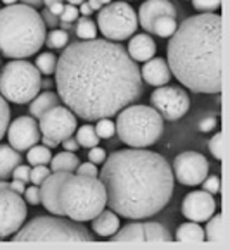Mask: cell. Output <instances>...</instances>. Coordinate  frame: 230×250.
<instances>
[{
  "label": "cell",
  "mask_w": 230,
  "mask_h": 250,
  "mask_svg": "<svg viewBox=\"0 0 230 250\" xmlns=\"http://www.w3.org/2000/svg\"><path fill=\"white\" fill-rule=\"evenodd\" d=\"M59 197L64 216L78 223L92 221L108 204L106 187L102 181L97 180V176L73 173L61 185Z\"/></svg>",
  "instance_id": "cell-5"
},
{
  "label": "cell",
  "mask_w": 230,
  "mask_h": 250,
  "mask_svg": "<svg viewBox=\"0 0 230 250\" xmlns=\"http://www.w3.org/2000/svg\"><path fill=\"white\" fill-rule=\"evenodd\" d=\"M69 42V35L64 30H52L45 37V45L48 48H64Z\"/></svg>",
  "instance_id": "cell-32"
},
{
  "label": "cell",
  "mask_w": 230,
  "mask_h": 250,
  "mask_svg": "<svg viewBox=\"0 0 230 250\" xmlns=\"http://www.w3.org/2000/svg\"><path fill=\"white\" fill-rule=\"evenodd\" d=\"M40 140H42V144H44L45 147H48V148H56L57 145H59L56 140H52V138H48V136H42Z\"/></svg>",
  "instance_id": "cell-49"
},
{
  "label": "cell",
  "mask_w": 230,
  "mask_h": 250,
  "mask_svg": "<svg viewBox=\"0 0 230 250\" xmlns=\"http://www.w3.org/2000/svg\"><path fill=\"white\" fill-rule=\"evenodd\" d=\"M50 86H52V81H50V80H44V81H42V88L48 90Z\"/></svg>",
  "instance_id": "cell-54"
},
{
  "label": "cell",
  "mask_w": 230,
  "mask_h": 250,
  "mask_svg": "<svg viewBox=\"0 0 230 250\" xmlns=\"http://www.w3.org/2000/svg\"><path fill=\"white\" fill-rule=\"evenodd\" d=\"M116 116L115 126L119 140L132 148L151 147L163 135V118L154 107L130 104Z\"/></svg>",
  "instance_id": "cell-6"
},
{
  "label": "cell",
  "mask_w": 230,
  "mask_h": 250,
  "mask_svg": "<svg viewBox=\"0 0 230 250\" xmlns=\"http://www.w3.org/2000/svg\"><path fill=\"white\" fill-rule=\"evenodd\" d=\"M5 133H7L9 145L18 152L30 150L42 138L40 126H38L37 119L31 118V116H19L18 119L9 123Z\"/></svg>",
  "instance_id": "cell-15"
},
{
  "label": "cell",
  "mask_w": 230,
  "mask_h": 250,
  "mask_svg": "<svg viewBox=\"0 0 230 250\" xmlns=\"http://www.w3.org/2000/svg\"><path fill=\"white\" fill-rule=\"evenodd\" d=\"M12 242H59V243H78L93 242L89 228L82 223L63 217L38 216L28 225L21 226L11 236Z\"/></svg>",
  "instance_id": "cell-7"
},
{
  "label": "cell",
  "mask_w": 230,
  "mask_h": 250,
  "mask_svg": "<svg viewBox=\"0 0 230 250\" xmlns=\"http://www.w3.org/2000/svg\"><path fill=\"white\" fill-rule=\"evenodd\" d=\"M80 164L78 155L74 152H61V154L54 155L52 161H50V169L52 173H57V171H64V173H74L76 167Z\"/></svg>",
  "instance_id": "cell-25"
},
{
  "label": "cell",
  "mask_w": 230,
  "mask_h": 250,
  "mask_svg": "<svg viewBox=\"0 0 230 250\" xmlns=\"http://www.w3.org/2000/svg\"><path fill=\"white\" fill-rule=\"evenodd\" d=\"M106 150L104 148H100V147H92L90 148V152H89V161L92 162V164H104V161H106Z\"/></svg>",
  "instance_id": "cell-42"
},
{
  "label": "cell",
  "mask_w": 230,
  "mask_h": 250,
  "mask_svg": "<svg viewBox=\"0 0 230 250\" xmlns=\"http://www.w3.org/2000/svg\"><path fill=\"white\" fill-rule=\"evenodd\" d=\"M216 128V118H204L203 121L199 123V129L203 133H206V131H211V129H215Z\"/></svg>",
  "instance_id": "cell-44"
},
{
  "label": "cell",
  "mask_w": 230,
  "mask_h": 250,
  "mask_svg": "<svg viewBox=\"0 0 230 250\" xmlns=\"http://www.w3.org/2000/svg\"><path fill=\"white\" fill-rule=\"evenodd\" d=\"M0 240H2V238H0Z\"/></svg>",
  "instance_id": "cell-59"
},
{
  "label": "cell",
  "mask_w": 230,
  "mask_h": 250,
  "mask_svg": "<svg viewBox=\"0 0 230 250\" xmlns=\"http://www.w3.org/2000/svg\"><path fill=\"white\" fill-rule=\"evenodd\" d=\"M30 174H31V167H30V166L19 164L18 167L12 171L11 176L14 178V180H21L23 183H30Z\"/></svg>",
  "instance_id": "cell-39"
},
{
  "label": "cell",
  "mask_w": 230,
  "mask_h": 250,
  "mask_svg": "<svg viewBox=\"0 0 230 250\" xmlns=\"http://www.w3.org/2000/svg\"><path fill=\"white\" fill-rule=\"evenodd\" d=\"M78 16H80L78 7L68 4V5H64V11L59 18H61V21H64V22H74L76 19H78Z\"/></svg>",
  "instance_id": "cell-40"
},
{
  "label": "cell",
  "mask_w": 230,
  "mask_h": 250,
  "mask_svg": "<svg viewBox=\"0 0 230 250\" xmlns=\"http://www.w3.org/2000/svg\"><path fill=\"white\" fill-rule=\"evenodd\" d=\"M24 199H26L28 204L31 206H38L40 204V188L37 185H31L24 190Z\"/></svg>",
  "instance_id": "cell-41"
},
{
  "label": "cell",
  "mask_w": 230,
  "mask_h": 250,
  "mask_svg": "<svg viewBox=\"0 0 230 250\" xmlns=\"http://www.w3.org/2000/svg\"><path fill=\"white\" fill-rule=\"evenodd\" d=\"M42 88L40 71L28 61L14 59L0 71V95L12 104H28Z\"/></svg>",
  "instance_id": "cell-8"
},
{
  "label": "cell",
  "mask_w": 230,
  "mask_h": 250,
  "mask_svg": "<svg viewBox=\"0 0 230 250\" xmlns=\"http://www.w3.org/2000/svg\"><path fill=\"white\" fill-rule=\"evenodd\" d=\"M57 95L85 121L113 118L144 93L140 67L116 42L93 38L66 45L56 66Z\"/></svg>",
  "instance_id": "cell-1"
},
{
  "label": "cell",
  "mask_w": 230,
  "mask_h": 250,
  "mask_svg": "<svg viewBox=\"0 0 230 250\" xmlns=\"http://www.w3.org/2000/svg\"><path fill=\"white\" fill-rule=\"evenodd\" d=\"M63 147H64V150H68V152H76L80 145H78V142H76V138L68 136V138H64L63 140Z\"/></svg>",
  "instance_id": "cell-46"
},
{
  "label": "cell",
  "mask_w": 230,
  "mask_h": 250,
  "mask_svg": "<svg viewBox=\"0 0 230 250\" xmlns=\"http://www.w3.org/2000/svg\"><path fill=\"white\" fill-rule=\"evenodd\" d=\"M71 173H64V171H57V173H50L45 181L40 185V204L54 216H64V209L61 206V185L64 183Z\"/></svg>",
  "instance_id": "cell-17"
},
{
  "label": "cell",
  "mask_w": 230,
  "mask_h": 250,
  "mask_svg": "<svg viewBox=\"0 0 230 250\" xmlns=\"http://www.w3.org/2000/svg\"><path fill=\"white\" fill-rule=\"evenodd\" d=\"M42 19H44V22H45V26H52V28H54V26H57V24H59V21H57V16H54L52 14V12H50V11H48V9H45V11L44 12H42Z\"/></svg>",
  "instance_id": "cell-45"
},
{
  "label": "cell",
  "mask_w": 230,
  "mask_h": 250,
  "mask_svg": "<svg viewBox=\"0 0 230 250\" xmlns=\"http://www.w3.org/2000/svg\"><path fill=\"white\" fill-rule=\"evenodd\" d=\"M140 76H142V81H145L147 85L163 86V85H166V83H170L171 71L164 59H161V57H152V59L145 61V64L140 67Z\"/></svg>",
  "instance_id": "cell-19"
},
{
  "label": "cell",
  "mask_w": 230,
  "mask_h": 250,
  "mask_svg": "<svg viewBox=\"0 0 230 250\" xmlns=\"http://www.w3.org/2000/svg\"><path fill=\"white\" fill-rule=\"evenodd\" d=\"M204 242L227 245V229L222 214H216V216L213 214L208 219V225H206V229H204Z\"/></svg>",
  "instance_id": "cell-24"
},
{
  "label": "cell",
  "mask_w": 230,
  "mask_h": 250,
  "mask_svg": "<svg viewBox=\"0 0 230 250\" xmlns=\"http://www.w3.org/2000/svg\"><path fill=\"white\" fill-rule=\"evenodd\" d=\"M97 26H99L100 33L104 35L108 40L123 42L137 31V12L134 11V7L128 2H123V0L111 2L99 11Z\"/></svg>",
  "instance_id": "cell-9"
},
{
  "label": "cell",
  "mask_w": 230,
  "mask_h": 250,
  "mask_svg": "<svg viewBox=\"0 0 230 250\" xmlns=\"http://www.w3.org/2000/svg\"><path fill=\"white\" fill-rule=\"evenodd\" d=\"M24 5H30V7H38V5H42V0H21Z\"/></svg>",
  "instance_id": "cell-52"
},
{
  "label": "cell",
  "mask_w": 230,
  "mask_h": 250,
  "mask_svg": "<svg viewBox=\"0 0 230 250\" xmlns=\"http://www.w3.org/2000/svg\"><path fill=\"white\" fill-rule=\"evenodd\" d=\"M28 207L11 188H0V238L12 236L26 221Z\"/></svg>",
  "instance_id": "cell-11"
},
{
  "label": "cell",
  "mask_w": 230,
  "mask_h": 250,
  "mask_svg": "<svg viewBox=\"0 0 230 250\" xmlns=\"http://www.w3.org/2000/svg\"><path fill=\"white\" fill-rule=\"evenodd\" d=\"M128 55L135 62H145V61L152 59L156 54V43L149 37L147 33L135 35L130 42H128Z\"/></svg>",
  "instance_id": "cell-20"
},
{
  "label": "cell",
  "mask_w": 230,
  "mask_h": 250,
  "mask_svg": "<svg viewBox=\"0 0 230 250\" xmlns=\"http://www.w3.org/2000/svg\"><path fill=\"white\" fill-rule=\"evenodd\" d=\"M61 28H63L64 31L69 30V28H71V22H64V21H61Z\"/></svg>",
  "instance_id": "cell-56"
},
{
  "label": "cell",
  "mask_w": 230,
  "mask_h": 250,
  "mask_svg": "<svg viewBox=\"0 0 230 250\" xmlns=\"http://www.w3.org/2000/svg\"><path fill=\"white\" fill-rule=\"evenodd\" d=\"M223 150H225V144H223V133L218 131L211 140H209V152L213 154V157L222 161L223 159Z\"/></svg>",
  "instance_id": "cell-35"
},
{
  "label": "cell",
  "mask_w": 230,
  "mask_h": 250,
  "mask_svg": "<svg viewBox=\"0 0 230 250\" xmlns=\"http://www.w3.org/2000/svg\"><path fill=\"white\" fill-rule=\"evenodd\" d=\"M61 105V99L57 93L54 92H44L40 95H37L30 104V114L31 118H38L40 119L45 112H48L54 107Z\"/></svg>",
  "instance_id": "cell-23"
},
{
  "label": "cell",
  "mask_w": 230,
  "mask_h": 250,
  "mask_svg": "<svg viewBox=\"0 0 230 250\" xmlns=\"http://www.w3.org/2000/svg\"><path fill=\"white\" fill-rule=\"evenodd\" d=\"M111 242H171L173 236L161 223H130L109 236Z\"/></svg>",
  "instance_id": "cell-14"
},
{
  "label": "cell",
  "mask_w": 230,
  "mask_h": 250,
  "mask_svg": "<svg viewBox=\"0 0 230 250\" xmlns=\"http://www.w3.org/2000/svg\"><path fill=\"white\" fill-rule=\"evenodd\" d=\"M76 174H83V176H99V171H97L95 164L92 162H85V164H78L76 167Z\"/></svg>",
  "instance_id": "cell-43"
},
{
  "label": "cell",
  "mask_w": 230,
  "mask_h": 250,
  "mask_svg": "<svg viewBox=\"0 0 230 250\" xmlns=\"http://www.w3.org/2000/svg\"><path fill=\"white\" fill-rule=\"evenodd\" d=\"M48 174H50V169H48L47 166H35L33 169H31V174H30V183L40 187Z\"/></svg>",
  "instance_id": "cell-37"
},
{
  "label": "cell",
  "mask_w": 230,
  "mask_h": 250,
  "mask_svg": "<svg viewBox=\"0 0 230 250\" xmlns=\"http://www.w3.org/2000/svg\"><path fill=\"white\" fill-rule=\"evenodd\" d=\"M173 176L180 185L197 187L209 173V162L203 154L194 150H187L178 154L173 162Z\"/></svg>",
  "instance_id": "cell-12"
},
{
  "label": "cell",
  "mask_w": 230,
  "mask_h": 250,
  "mask_svg": "<svg viewBox=\"0 0 230 250\" xmlns=\"http://www.w3.org/2000/svg\"><path fill=\"white\" fill-rule=\"evenodd\" d=\"M38 126L42 135L61 144L64 138L73 136L76 131V116L66 105H57L42 116Z\"/></svg>",
  "instance_id": "cell-13"
},
{
  "label": "cell",
  "mask_w": 230,
  "mask_h": 250,
  "mask_svg": "<svg viewBox=\"0 0 230 250\" xmlns=\"http://www.w3.org/2000/svg\"><path fill=\"white\" fill-rule=\"evenodd\" d=\"M80 14L82 16H85V18H89L90 14H92V7H90L89 4H87V2H83V4H80Z\"/></svg>",
  "instance_id": "cell-50"
},
{
  "label": "cell",
  "mask_w": 230,
  "mask_h": 250,
  "mask_svg": "<svg viewBox=\"0 0 230 250\" xmlns=\"http://www.w3.org/2000/svg\"><path fill=\"white\" fill-rule=\"evenodd\" d=\"M37 69L40 71V74L45 76H50L52 73H56V66H57V57L50 52H44L37 57V62H35Z\"/></svg>",
  "instance_id": "cell-31"
},
{
  "label": "cell",
  "mask_w": 230,
  "mask_h": 250,
  "mask_svg": "<svg viewBox=\"0 0 230 250\" xmlns=\"http://www.w3.org/2000/svg\"><path fill=\"white\" fill-rule=\"evenodd\" d=\"M216 204L211 193L204 190L190 191L182 202V214L194 223H204L215 214Z\"/></svg>",
  "instance_id": "cell-16"
},
{
  "label": "cell",
  "mask_w": 230,
  "mask_h": 250,
  "mask_svg": "<svg viewBox=\"0 0 230 250\" xmlns=\"http://www.w3.org/2000/svg\"><path fill=\"white\" fill-rule=\"evenodd\" d=\"M87 4L92 7V11H100L102 9V4H100V0H87Z\"/></svg>",
  "instance_id": "cell-51"
},
{
  "label": "cell",
  "mask_w": 230,
  "mask_h": 250,
  "mask_svg": "<svg viewBox=\"0 0 230 250\" xmlns=\"http://www.w3.org/2000/svg\"><path fill=\"white\" fill-rule=\"evenodd\" d=\"M9 121H11V109H9L7 100L0 95V140L4 138L5 131H7Z\"/></svg>",
  "instance_id": "cell-34"
},
{
  "label": "cell",
  "mask_w": 230,
  "mask_h": 250,
  "mask_svg": "<svg viewBox=\"0 0 230 250\" xmlns=\"http://www.w3.org/2000/svg\"><path fill=\"white\" fill-rule=\"evenodd\" d=\"M163 16L177 18V9L170 0H147L138 9V22L147 33H152L154 21Z\"/></svg>",
  "instance_id": "cell-18"
},
{
  "label": "cell",
  "mask_w": 230,
  "mask_h": 250,
  "mask_svg": "<svg viewBox=\"0 0 230 250\" xmlns=\"http://www.w3.org/2000/svg\"><path fill=\"white\" fill-rule=\"evenodd\" d=\"M151 107H154L161 118L166 121H177L189 112V93L180 86H158L151 93Z\"/></svg>",
  "instance_id": "cell-10"
},
{
  "label": "cell",
  "mask_w": 230,
  "mask_h": 250,
  "mask_svg": "<svg viewBox=\"0 0 230 250\" xmlns=\"http://www.w3.org/2000/svg\"><path fill=\"white\" fill-rule=\"evenodd\" d=\"M2 2H4V4H7V5H12V4H16L18 0H2Z\"/></svg>",
  "instance_id": "cell-57"
},
{
  "label": "cell",
  "mask_w": 230,
  "mask_h": 250,
  "mask_svg": "<svg viewBox=\"0 0 230 250\" xmlns=\"http://www.w3.org/2000/svg\"><path fill=\"white\" fill-rule=\"evenodd\" d=\"M201 185H203V190L208 191V193H211V195L220 191V178L216 176V174L215 176H206Z\"/></svg>",
  "instance_id": "cell-38"
},
{
  "label": "cell",
  "mask_w": 230,
  "mask_h": 250,
  "mask_svg": "<svg viewBox=\"0 0 230 250\" xmlns=\"http://www.w3.org/2000/svg\"><path fill=\"white\" fill-rule=\"evenodd\" d=\"M92 229L95 235L109 238L119 229V217L115 210H100L92 219Z\"/></svg>",
  "instance_id": "cell-21"
},
{
  "label": "cell",
  "mask_w": 230,
  "mask_h": 250,
  "mask_svg": "<svg viewBox=\"0 0 230 250\" xmlns=\"http://www.w3.org/2000/svg\"><path fill=\"white\" fill-rule=\"evenodd\" d=\"M74 30H76V37H78L80 40H93V38L97 37L95 22H93L90 18H85V16L76 19Z\"/></svg>",
  "instance_id": "cell-30"
},
{
  "label": "cell",
  "mask_w": 230,
  "mask_h": 250,
  "mask_svg": "<svg viewBox=\"0 0 230 250\" xmlns=\"http://www.w3.org/2000/svg\"><path fill=\"white\" fill-rule=\"evenodd\" d=\"M95 133H97V136H99L100 140H106V138H111V136H115L116 126H115V123L111 121V118L99 119V121H97V125H95Z\"/></svg>",
  "instance_id": "cell-33"
},
{
  "label": "cell",
  "mask_w": 230,
  "mask_h": 250,
  "mask_svg": "<svg viewBox=\"0 0 230 250\" xmlns=\"http://www.w3.org/2000/svg\"><path fill=\"white\" fill-rule=\"evenodd\" d=\"M111 2H113V0H100V4H102V5H108V4H111Z\"/></svg>",
  "instance_id": "cell-58"
},
{
  "label": "cell",
  "mask_w": 230,
  "mask_h": 250,
  "mask_svg": "<svg viewBox=\"0 0 230 250\" xmlns=\"http://www.w3.org/2000/svg\"><path fill=\"white\" fill-rule=\"evenodd\" d=\"M66 2L71 5H80V4H83V2H87V0H66Z\"/></svg>",
  "instance_id": "cell-55"
},
{
  "label": "cell",
  "mask_w": 230,
  "mask_h": 250,
  "mask_svg": "<svg viewBox=\"0 0 230 250\" xmlns=\"http://www.w3.org/2000/svg\"><path fill=\"white\" fill-rule=\"evenodd\" d=\"M47 26L33 7L12 4L0 9V54L7 59H26L45 43Z\"/></svg>",
  "instance_id": "cell-4"
},
{
  "label": "cell",
  "mask_w": 230,
  "mask_h": 250,
  "mask_svg": "<svg viewBox=\"0 0 230 250\" xmlns=\"http://www.w3.org/2000/svg\"><path fill=\"white\" fill-rule=\"evenodd\" d=\"M26 159L31 166H48L50 161H52V152H50L48 147H45V145L37 144L28 150Z\"/></svg>",
  "instance_id": "cell-27"
},
{
  "label": "cell",
  "mask_w": 230,
  "mask_h": 250,
  "mask_svg": "<svg viewBox=\"0 0 230 250\" xmlns=\"http://www.w3.org/2000/svg\"><path fill=\"white\" fill-rule=\"evenodd\" d=\"M19 164H23L21 154L9 144L0 145V180H7Z\"/></svg>",
  "instance_id": "cell-22"
},
{
  "label": "cell",
  "mask_w": 230,
  "mask_h": 250,
  "mask_svg": "<svg viewBox=\"0 0 230 250\" xmlns=\"http://www.w3.org/2000/svg\"><path fill=\"white\" fill-rule=\"evenodd\" d=\"M175 30H177V18H171V16H163V18L156 19L152 24V33L161 38L171 37Z\"/></svg>",
  "instance_id": "cell-29"
},
{
  "label": "cell",
  "mask_w": 230,
  "mask_h": 250,
  "mask_svg": "<svg viewBox=\"0 0 230 250\" xmlns=\"http://www.w3.org/2000/svg\"><path fill=\"white\" fill-rule=\"evenodd\" d=\"M192 5L199 12H216L222 5V0H192Z\"/></svg>",
  "instance_id": "cell-36"
},
{
  "label": "cell",
  "mask_w": 230,
  "mask_h": 250,
  "mask_svg": "<svg viewBox=\"0 0 230 250\" xmlns=\"http://www.w3.org/2000/svg\"><path fill=\"white\" fill-rule=\"evenodd\" d=\"M9 188H11L12 191H16V193H24V190H26V183H23L21 180H14L9 183Z\"/></svg>",
  "instance_id": "cell-47"
},
{
  "label": "cell",
  "mask_w": 230,
  "mask_h": 250,
  "mask_svg": "<svg viewBox=\"0 0 230 250\" xmlns=\"http://www.w3.org/2000/svg\"><path fill=\"white\" fill-rule=\"evenodd\" d=\"M57 2H63V0H42V4H45V7H50V5L57 4Z\"/></svg>",
  "instance_id": "cell-53"
},
{
  "label": "cell",
  "mask_w": 230,
  "mask_h": 250,
  "mask_svg": "<svg viewBox=\"0 0 230 250\" xmlns=\"http://www.w3.org/2000/svg\"><path fill=\"white\" fill-rule=\"evenodd\" d=\"M76 142H78L80 147L83 148H92L97 147L100 142V138L97 136L95 128L92 125H83L82 128H78V133H76Z\"/></svg>",
  "instance_id": "cell-28"
},
{
  "label": "cell",
  "mask_w": 230,
  "mask_h": 250,
  "mask_svg": "<svg viewBox=\"0 0 230 250\" xmlns=\"http://www.w3.org/2000/svg\"><path fill=\"white\" fill-rule=\"evenodd\" d=\"M47 9L52 12L54 16H61V14H63V11H64V4H63V2H57V4H52L50 7H47Z\"/></svg>",
  "instance_id": "cell-48"
},
{
  "label": "cell",
  "mask_w": 230,
  "mask_h": 250,
  "mask_svg": "<svg viewBox=\"0 0 230 250\" xmlns=\"http://www.w3.org/2000/svg\"><path fill=\"white\" fill-rule=\"evenodd\" d=\"M175 240L178 242H194V243H203L204 242V229L199 226V223H184L182 226H178L177 233H175Z\"/></svg>",
  "instance_id": "cell-26"
},
{
  "label": "cell",
  "mask_w": 230,
  "mask_h": 250,
  "mask_svg": "<svg viewBox=\"0 0 230 250\" xmlns=\"http://www.w3.org/2000/svg\"><path fill=\"white\" fill-rule=\"evenodd\" d=\"M108 206L126 219L161 212L173 193V171L166 159L145 148H125L106 157L99 173Z\"/></svg>",
  "instance_id": "cell-2"
},
{
  "label": "cell",
  "mask_w": 230,
  "mask_h": 250,
  "mask_svg": "<svg viewBox=\"0 0 230 250\" xmlns=\"http://www.w3.org/2000/svg\"><path fill=\"white\" fill-rule=\"evenodd\" d=\"M223 21L203 12L177 26L168 43V66L177 80L196 93L222 92Z\"/></svg>",
  "instance_id": "cell-3"
}]
</instances>
